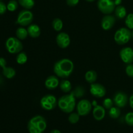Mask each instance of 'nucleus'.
Wrapping results in <instances>:
<instances>
[{"instance_id": "nucleus-21", "label": "nucleus", "mask_w": 133, "mask_h": 133, "mask_svg": "<svg viewBox=\"0 0 133 133\" xmlns=\"http://www.w3.org/2000/svg\"><path fill=\"white\" fill-rule=\"evenodd\" d=\"M3 75L7 79H12L16 75V71L11 67H6L3 68Z\"/></svg>"}, {"instance_id": "nucleus-38", "label": "nucleus", "mask_w": 133, "mask_h": 133, "mask_svg": "<svg viewBox=\"0 0 133 133\" xmlns=\"http://www.w3.org/2000/svg\"><path fill=\"white\" fill-rule=\"evenodd\" d=\"M114 4L116 6H119L122 3V0H114Z\"/></svg>"}, {"instance_id": "nucleus-42", "label": "nucleus", "mask_w": 133, "mask_h": 133, "mask_svg": "<svg viewBox=\"0 0 133 133\" xmlns=\"http://www.w3.org/2000/svg\"><path fill=\"white\" fill-rule=\"evenodd\" d=\"M0 1H2V0H0Z\"/></svg>"}, {"instance_id": "nucleus-7", "label": "nucleus", "mask_w": 133, "mask_h": 133, "mask_svg": "<svg viewBox=\"0 0 133 133\" xmlns=\"http://www.w3.org/2000/svg\"><path fill=\"white\" fill-rule=\"evenodd\" d=\"M58 105V101L55 96L48 94L44 96L40 100V106L45 110H51Z\"/></svg>"}, {"instance_id": "nucleus-9", "label": "nucleus", "mask_w": 133, "mask_h": 133, "mask_svg": "<svg viewBox=\"0 0 133 133\" xmlns=\"http://www.w3.org/2000/svg\"><path fill=\"white\" fill-rule=\"evenodd\" d=\"M92 104L87 99H82L77 105V113L81 116L88 115L92 110Z\"/></svg>"}, {"instance_id": "nucleus-20", "label": "nucleus", "mask_w": 133, "mask_h": 133, "mask_svg": "<svg viewBox=\"0 0 133 133\" xmlns=\"http://www.w3.org/2000/svg\"><path fill=\"white\" fill-rule=\"evenodd\" d=\"M97 78V73L94 70H90L85 74V79L88 83H94L96 81Z\"/></svg>"}, {"instance_id": "nucleus-40", "label": "nucleus", "mask_w": 133, "mask_h": 133, "mask_svg": "<svg viewBox=\"0 0 133 133\" xmlns=\"http://www.w3.org/2000/svg\"><path fill=\"white\" fill-rule=\"evenodd\" d=\"M87 1H88V2H93V1H96V0H86Z\"/></svg>"}, {"instance_id": "nucleus-15", "label": "nucleus", "mask_w": 133, "mask_h": 133, "mask_svg": "<svg viewBox=\"0 0 133 133\" xmlns=\"http://www.w3.org/2000/svg\"><path fill=\"white\" fill-rule=\"evenodd\" d=\"M59 81L57 75H50L45 81V87L48 90L55 89L59 85Z\"/></svg>"}, {"instance_id": "nucleus-19", "label": "nucleus", "mask_w": 133, "mask_h": 133, "mask_svg": "<svg viewBox=\"0 0 133 133\" xmlns=\"http://www.w3.org/2000/svg\"><path fill=\"white\" fill-rule=\"evenodd\" d=\"M59 87L61 90L64 93H69L71 92V88H72L71 83L66 79H64L60 82Z\"/></svg>"}, {"instance_id": "nucleus-18", "label": "nucleus", "mask_w": 133, "mask_h": 133, "mask_svg": "<svg viewBox=\"0 0 133 133\" xmlns=\"http://www.w3.org/2000/svg\"><path fill=\"white\" fill-rule=\"evenodd\" d=\"M114 12H115V15L116 18L119 19H123L127 16V10H126L125 7L122 5L117 6L115 8Z\"/></svg>"}, {"instance_id": "nucleus-25", "label": "nucleus", "mask_w": 133, "mask_h": 133, "mask_svg": "<svg viewBox=\"0 0 133 133\" xmlns=\"http://www.w3.org/2000/svg\"><path fill=\"white\" fill-rule=\"evenodd\" d=\"M52 27L55 31H60L63 27V22L60 18H55L52 22Z\"/></svg>"}, {"instance_id": "nucleus-34", "label": "nucleus", "mask_w": 133, "mask_h": 133, "mask_svg": "<svg viewBox=\"0 0 133 133\" xmlns=\"http://www.w3.org/2000/svg\"><path fill=\"white\" fill-rule=\"evenodd\" d=\"M6 10H7V7H6V5H5V3L0 1V15L5 14Z\"/></svg>"}, {"instance_id": "nucleus-1", "label": "nucleus", "mask_w": 133, "mask_h": 133, "mask_svg": "<svg viewBox=\"0 0 133 133\" xmlns=\"http://www.w3.org/2000/svg\"><path fill=\"white\" fill-rule=\"evenodd\" d=\"M74 62L68 58H62L55 63L53 71L57 77L66 79L71 75L74 71Z\"/></svg>"}, {"instance_id": "nucleus-24", "label": "nucleus", "mask_w": 133, "mask_h": 133, "mask_svg": "<svg viewBox=\"0 0 133 133\" xmlns=\"http://www.w3.org/2000/svg\"><path fill=\"white\" fill-rule=\"evenodd\" d=\"M120 114L121 110L118 107H112L109 110V116L111 118H112V119H117V118H118L119 116H120Z\"/></svg>"}, {"instance_id": "nucleus-29", "label": "nucleus", "mask_w": 133, "mask_h": 133, "mask_svg": "<svg viewBox=\"0 0 133 133\" xmlns=\"http://www.w3.org/2000/svg\"><path fill=\"white\" fill-rule=\"evenodd\" d=\"M80 115L77 112H72L68 117V121L71 124H75L79 121Z\"/></svg>"}, {"instance_id": "nucleus-23", "label": "nucleus", "mask_w": 133, "mask_h": 133, "mask_svg": "<svg viewBox=\"0 0 133 133\" xmlns=\"http://www.w3.org/2000/svg\"><path fill=\"white\" fill-rule=\"evenodd\" d=\"M19 5L25 9H31L35 5V0H18Z\"/></svg>"}, {"instance_id": "nucleus-35", "label": "nucleus", "mask_w": 133, "mask_h": 133, "mask_svg": "<svg viewBox=\"0 0 133 133\" xmlns=\"http://www.w3.org/2000/svg\"><path fill=\"white\" fill-rule=\"evenodd\" d=\"M79 0H66V3L70 6H75L79 3Z\"/></svg>"}, {"instance_id": "nucleus-33", "label": "nucleus", "mask_w": 133, "mask_h": 133, "mask_svg": "<svg viewBox=\"0 0 133 133\" xmlns=\"http://www.w3.org/2000/svg\"><path fill=\"white\" fill-rule=\"evenodd\" d=\"M125 72L129 77L133 78V64H129L125 68Z\"/></svg>"}, {"instance_id": "nucleus-14", "label": "nucleus", "mask_w": 133, "mask_h": 133, "mask_svg": "<svg viewBox=\"0 0 133 133\" xmlns=\"http://www.w3.org/2000/svg\"><path fill=\"white\" fill-rule=\"evenodd\" d=\"M116 22V18L114 16L107 14L101 19V27L105 31H109L114 27Z\"/></svg>"}, {"instance_id": "nucleus-6", "label": "nucleus", "mask_w": 133, "mask_h": 133, "mask_svg": "<svg viewBox=\"0 0 133 133\" xmlns=\"http://www.w3.org/2000/svg\"><path fill=\"white\" fill-rule=\"evenodd\" d=\"M33 20V14L31 10L24 9L20 11L18 14L16 19V23L22 27L28 26L32 23Z\"/></svg>"}, {"instance_id": "nucleus-3", "label": "nucleus", "mask_w": 133, "mask_h": 133, "mask_svg": "<svg viewBox=\"0 0 133 133\" xmlns=\"http://www.w3.org/2000/svg\"><path fill=\"white\" fill-rule=\"evenodd\" d=\"M75 97L72 93L64 95L59 97L58 106L62 112L65 113H71L76 106Z\"/></svg>"}, {"instance_id": "nucleus-39", "label": "nucleus", "mask_w": 133, "mask_h": 133, "mask_svg": "<svg viewBox=\"0 0 133 133\" xmlns=\"http://www.w3.org/2000/svg\"><path fill=\"white\" fill-rule=\"evenodd\" d=\"M50 133H61V132L58 129H53L51 131Z\"/></svg>"}, {"instance_id": "nucleus-8", "label": "nucleus", "mask_w": 133, "mask_h": 133, "mask_svg": "<svg viewBox=\"0 0 133 133\" xmlns=\"http://www.w3.org/2000/svg\"><path fill=\"white\" fill-rule=\"evenodd\" d=\"M97 7L103 14H110L115 10L116 5L113 0H98Z\"/></svg>"}, {"instance_id": "nucleus-2", "label": "nucleus", "mask_w": 133, "mask_h": 133, "mask_svg": "<svg viewBox=\"0 0 133 133\" xmlns=\"http://www.w3.org/2000/svg\"><path fill=\"white\" fill-rule=\"evenodd\" d=\"M46 119L40 115L35 116L31 118L27 124L29 133H43L46 129Z\"/></svg>"}, {"instance_id": "nucleus-13", "label": "nucleus", "mask_w": 133, "mask_h": 133, "mask_svg": "<svg viewBox=\"0 0 133 133\" xmlns=\"http://www.w3.org/2000/svg\"><path fill=\"white\" fill-rule=\"evenodd\" d=\"M56 42L58 47L62 49L68 48L70 44V38L66 32H60L56 37Z\"/></svg>"}, {"instance_id": "nucleus-11", "label": "nucleus", "mask_w": 133, "mask_h": 133, "mask_svg": "<svg viewBox=\"0 0 133 133\" xmlns=\"http://www.w3.org/2000/svg\"><path fill=\"white\" fill-rule=\"evenodd\" d=\"M90 94L95 97L101 98L106 94V89L105 87L99 83H92L90 88Z\"/></svg>"}, {"instance_id": "nucleus-28", "label": "nucleus", "mask_w": 133, "mask_h": 133, "mask_svg": "<svg viewBox=\"0 0 133 133\" xmlns=\"http://www.w3.org/2000/svg\"><path fill=\"white\" fill-rule=\"evenodd\" d=\"M6 7H7L8 10L10 12H14L18 9V3L16 0H10L6 5Z\"/></svg>"}, {"instance_id": "nucleus-30", "label": "nucleus", "mask_w": 133, "mask_h": 133, "mask_svg": "<svg viewBox=\"0 0 133 133\" xmlns=\"http://www.w3.org/2000/svg\"><path fill=\"white\" fill-rule=\"evenodd\" d=\"M125 23L127 28L129 29H133V13L129 14L126 16Z\"/></svg>"}, {"instance_id": "nucleus-41", "label": "nucleus", "mask_w": 133, "mask_h": 133, "mask_svg": "<svg viewBox=\"0 0 133 133\" xmlns=\"http://www.w3.org/2000/svg\"><path fill=\"white\" fill-rule=\"evenodd\" d=\"M131 35H132V38H133V29H132V32H131Z\"/></svg>"}, {"instance_id": "nucleus-27", "label": "nucleus", "mask_w": 133, "mask_h": 133, "mask_svg": "<svg viewBox=\"0 0 133 133\" xmlns=\"http://www.w3.org/2000/svg\"><path fill=\"white\" fill-rule=\"evenodd\" d=\"M16 60L17 63L19 64H24L27 61V54L25 52H19L18 55L16 56Z\"/></svg>"}, {"instance_id": "nucleus-4", "label": "nucleus", "mask_w": 133, "mask_h": 133, "mask_svg": "<svg viewBox=\"0 0 133 133\" xmlns=\"http://www.w3.org/2000/svg\"><path fill=\"white\" fill-rule=\"evenodd\" d=\"M132 35L129 29L122 27L116 31L114 35V40L118 45H124L131 40Z\"/></svg>"}, {"instance_id": "nucleus-10", "label": "nucleus", "mask_w": 133, "mask_h": 133, "mask_svg": "<svg viewBox=\"0 0 133 133\" xmlns=\"http://www.w3.org/2000/svg\"><path fill=\"white\" fill-rule=\"evenodd\" d=\"M128 96L123 92H117L113 97L114 105L119 108H123L127 105L128 103Z\"/></svg>"}, {"instance_id": "nucleus-36", "label": "nucleus", "mask_w": 133, "mask_h": 133, "mask_svg": "<svg viewBox=\"0 0 133 133\" xmlns=\"http://www.w3.org/2000/svg\"><path fill=\"white\" fill-rule=\"evenodd\" d=\"M5 66H6V61L3 57H0V67L3 68Z\"/></svg>"}, {"instance_id": "nucleus-17", "label": "nucleus", "mask_w": 133, "mask_h": 133, "mask_svg": "<svg viewBox=\"0 0 133 133\" xmlns=\"http://www.w3.org/2000/svg\"><path fill=\"white\" fill-rule=\"evenodd\" d=\"M27 32H28L29 36L35 38H38L40 35L41 29L38 25L30 24L27 28Z\"/></svg>"}, {"instance_id": "nucleus-26", "label": "nucleus", "mask_w": 133, "mask_h": 133, "mask_svg": "<svg viewBox=\"0 0 133 133\" xmlns=\"http://www.w3.org/2000/svg\"><path fill=\"white\" fill-rule=\"evenodd\" d=\"M71 93L74 95L75 98H81L85 94V90L83 87H77L71 92Z\"/></svg>"}, {"instance_id": "nucleus-37", "label": "nucleus", "mask_w": 133, "mask_h": 133, "mask_svg": "<svg viewBox=\"0 0 133 133\" xmlns=\"http://www.w3.org/2000/svg\"><path fill=\"white\" fill-rule=\"evenodd\" d=\"M129 105L130 107L133 109V94L129 97Z\"/></svg>"}, {"instance_id": "nucleus-32", "label": "nucleus", "mask_w": 133, "mask_h": 133, "mask_svg": "<svg viewBox=\"0 0 133 133\" xmlns=\"http://www.w3.org/2000/svg\"><path fill=\"white\" fill-rule=\"evenodd\" d=\"M125 122L128 125L133 126V112H128L125 116Z\"/></svg>"}, {"instance_id": "nucleus-22", "label": "nucleus", "mask_w": 133, "mask_h": 133, "mask_svg": "<svg viewBox=\"0 0 133 133\" xmlns=\"http://www.w3.org/2000/svg\"><path fill=\"white\" fill-rule=\"evenodd\" d=\"M16 37L19 40H25L27 36H29L27 29H25L24 27H20L17 29L16 31Z\"/></svg>"}, {"instance_id": "nucleus-31", "label": "nucleus", "mask_w": 133, "mask_h": 133, "mask_svg": "<svg viewBox=\"0 0 133 133\" xmlns=\"http://www.w3.org/2000/svg\"><path fill=\"white\" fill-rule=\"evenodd\" d=\"M114 101L113 99L110 98H106L103 101V107L106 109H110L112 108L114 105Z\"/></svg>"}, {"instance_id": "nucleus-12", "label": "nucleus", "mask_w": 133, "mask_h": 133, "mask_svg": "<svg viewBox=\"0 0 133 133\" xmlns=\"http://www.w3.org/2000/svg\"><path fill=\"white\" fill-rule=\"evenodd\" d=\"M119 56L124 63L129 64L133 62V49L129 47L122 48L119 51Z\"/></svg>"}, {"instance_id": "nucleus-5", "label": "nucleus", "mask_w": 133, "mask_h": 133, "mask_svg": "<svg viewBox=\"0 0 133 133\" xmlns=\"http://www.w3.org/2000/svg\"><path fill=\"white\" fill-rule=\"evenodd\" d=\"M5 48L9 53L16 54L22 51L23 49V44L18 38L10 37L6 40Z\"/></svg>"}, {"instance_id": "nucleus-16", "label": "nucleus", "mask_w": 133, "mask_h": 133, "mask_svg": "<svg viewBox=\"0 0 133 133\" xmlns=\"http://www.w3.org/2000/svg\"><path fill=\"white\" fill-rule=\"evenodd\" d=\"M105 109L103 106L97 105L93 109V116L97 121H101L105 116Z\"/></svg>"}]
</instances>
